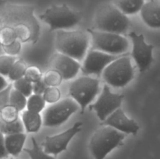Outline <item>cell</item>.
Returning a JSON list of instances; mask_svg holds the SVG:
<instances>
[{"instance_id": "9a60e30c", "label": "cell", "mask_w": 160, "mask_h": 159, "mask_svg": "<svg viewBox=\"0 0 160 159\" xmlns=\"http://www.w3.org/2000/svg\"><path fill=\"white\" fill-rule=\"evenodd\" d=\"M53 65L64 80L73 79L81 69L79 61L61 53L56 54L53 59Z\"/></svg>"}, {"instance_id": "ac0fdd59", "label": "cell", "mask_w": 160, "mask_h": 159, "mask_svg": "<svg viewBox=\"0 0 160 159\" xmlns=\"http://www.w3.org/2000/svg\"><path fill=\"white\" fill-rule=\"evenodd\" d=\"M26 139L27 134L24 132L5 136V145L8 154L17 157L23 151Z\"/></svg>"}, {"instance_id": "ffe728a7", "label": "cell", "mask_w": 160, "mask_h": 159, "mask_svg": "<svg viewBox=\"0 0 160 159\" xmlns=\"http://www.w3.org/2000/svg\"><path fill=\"white\" fill-rule=\"evenodd\" d=\"M145 0H113V5L123 14L134 15L140 12Z\"/></svg>"}, {"instance_id": "4dcf8cb0", "label": "cell", "mask_w": 160, "mask_h": 159, "mask_svg": "<svg viewBox=\"0 0 160 159\" xmlns=\"http://www.w3.org/2000/svg\"><path fill=\"white\" fill-rule=\"evenodd\" d=\"M23 77H25L28 80L33 84V83L42 79V70L36 65H30V66L27 67Z\"/></svg>"}, {"instance_id": "836d02e7", "label": "cell", "mask_w": 160, "mask_h": 159, "mask_svg": "<svg viewBox=\"0 0 160 159\" xmlns=\"http://www.w3.org/2000/svg\"><path fill=\"white\" fill-rule=\"evenodd\" d=\"M9 156L5 145V136L0 132V159L5 158Z\"/></svg>"}, {"instance_id": "7c38bea8", "label": "cell", "mask_w": 160, "mask_h": 159, "mask_svg": "<svg viewBox=\"0 0 160 159\" xmlns=\"http://www.w3.org/2000/svg\"><path fill=\"white\" fill-rule=\"evenodd\" d=\"M82 125V122H77L67 130L56 135L45 137V141L42 143L44 151L56 157L60 153L67 151L70 140L77 133L81 131Z\"/></svg>"}, {"instance_id": "8fae6325", "label": "cell", "mask_w": 160, "mask_h": 159, "mask_svg": "<svg viewBox=\"0 0 160 159\" xmlns=\"http://www.w3.org/2000/svg\"><path fill=\"white\" fill-rule=\"evenodd\" d=\"M123 99V95L113 93L109 86L106 84L97 101L91 104L90 109L95 111L97 117L103 122L109 115L121 107Z\"/></svg>"}, {"instance_id": "2e32d148", "label": "cell", "mask_w": 160, "mask_h": 159, "mask_svg": "<svg viewBox=\"0 0 160 159\" xmlns=\"http://www.w3.org/2000/svg\"><path fill=\"white\" fill-rule=\"evenodd\" d=\"M144 23L153 29L160 28V1L150 0L145 2L140 10Z\"/></svg>"}, {"instance_id": "7402d4cb", "label": "cell", "mask_w": 160, "mask_h": 159, "mask_svg": "<svg viewBox=\"0 0 160 159\" xmlns=\"http://www.w3.org/2000/svg\"><path fill=\"white\" fill-rule=\"evenodd\" d=\"M45 101L42 95L33 94L27 100V110L36 113H41L45 107Z\"/></svg>"}, {"instance_id": "277c9868", "label": "cell", "mask_w": 160, "mask_h": 159, "mask_svg": "<svg viewBox=\"0 0 160 159\" xmlns=\"http://www.w3.org/2000/svg\"><path fill=\"white\" fill-rule=\"evenodd\" d=\"M131 25L128 16L114 5L105 4L98 8L95 17V28L104 32L124 34Z\"/></svg>"}, {"instance_id": "3957f363", "label": "cell", "mask_w": 160, "mask_h": 159, "mask_svg": "<svg viewBox=\"0 0 160 159\" xmlns=\"http://www.w3.org/2000/svg\"><path fill=\"white\" fill-rule=\"evenodd\" d=\"M126 134L108 126H102L92 135L89 150L95 159H105L112 151L123 145Z\"/></svg>"}, {"instance_id": "d6a6232c", "label": "cell", "mask_w": 160, "mask_h": 159, "mask_svg": "<svg viewBox=\"0 0 160 159\" xmlns=\"http://www.w3.org/2000/svg\"><path fill=\"white\" fill-rule=\"evenodd\" d=\"M48 86L45 84V83L44 82L43 79H41L39 80L36 81V82L33 83L32 84V90L33 93L35 94H39L42 95L43 93L45 92V89L47 88Z\"/></svg>"}, {"instance_id": "d6986e66", "label": "cell", "mask_w": 160, "mask_h": 159, "mask_svg": "<svg viewBox=\"0 0 160 159\" xmlns=\"http://www.w3.org/2000/svg\"><path fill=\"white\" fill-rule=\"evenodd\" d=\"M22 123L27 132H37L42 126V117L40 113L26 110L22 114Z\"/></svg>"}, {"instance_id": "7a4b0ae2", "label": "cell", "mask_w": 160, "mask_h": 159, "mask_svg": "<svg viewBox=\"0 0 160 159\" xmlns=\"http://www.w3.org/2000/svg\"><path fill=\"white\" fill-rule=\"evenodd\" d=\"M55 46L59 53L81 61L88 49V35L82 31H57Z\"/></svg>"}, {"instance_id": "d4e9b609", "label": "cell", "mask_w": 160, "mask_h": 159, "mask_svg": "<svg viewBox=\"0 0 160 159\" xmlns=\"http://www.w3.org/2000/svg\"><path fill=\"white\" fill-rule=\"evenodd\" d=\"M27 100H28V98H26L20 92L12 87L10 92V96H9V104L10 105L15 107L20 112L24 110V108H26Z\"/></svg>"}, {"instance_id": "484cf974", "label": "cell", "mask_w": 160, "mask_h": 159, "mask_svg": "<svg viewBox=\"0 0 160 159\" xmlns=\"http://www.w3.org/2000/svg\"><path fill=\"white\" fill-rule=\"evenodd\" d=\"M12 87L18 90L19 92H20L26 98L31 96L33 93L32 83L28 80L25 77H22L17 80L14 81L13 84H12Z\"/></svg>"}, {"instance_id": "9c48e42d", "label": "cell", "mask_w": 160, "mask_h": 159, "mask_svg": "<svg viewBox=\"0 0 160 159\" xmlns=\"http://www.w3.org/2000/svg\"><path fill=\"white\" fill-rule=\"evenodd\" d=\"M80 109L72 98H65L48 106L43 113L42 125L47 127L61 126Z\"/></svg>"}, {"instance_id": "8992f818", "label": "cell", "mask_w": 160, "mask_h": 159, "mask_svg": "<svg viewBox=\"0 0 160 159\" xmlns=\"http://www.w3.org/2000/svg\"><path fill=\"white\" fill-rule=\"evenodd\" d=\"M134 70L128 55H121L105 68L102 77L106 84L116 88L124 87L131 82Z\"/></svg>"}, {"instance_id": "1f68e13d", "label": "cell", "mask_w": 160, "mask_h": 159, "mask_svg": "<svg viewBox=\"0 0 160 159\" xmlns=\"http://www.w3.org/2000/svg\"><path fill=\"white\" fill-rule=\"evenodd\" d=\"M12 88V84H9L7 87L0 91V112L3 108L9 104V96Z\"/></svg>"}, {"instance_id": "5b68a950", "label": "cell", "mask_w": 160, "mask_h": 159, "mask_svg": "<svg viewBox=\"0 0 160 159\" xmlns=\"http://www.w3.org/2000/svg\"><path fill=\"white\" fill-rule=\"evenodd\" d=\"M39 19L49 26V31L68 30L74 27L81 20V15L67 5H53L39 15Z\"/></svg>"}, {"instance_id": "52a82bcc", "label": "cell", "mask_w": 160, "mask_h": 159, "mask_svg": "<svg viewBox=\"0 0 160 159\" xmlns=\"http://www.w3.org/2000/svg\"><path fill=\"white\" fill-rule=\"evenodd\" d=\"M92 37V49L113 55H122L129 48V41L121 34L88 29Z\"/></svg>"}, {"instance_id": "603a6c76", "label": "cell", "mask_w": 160, "mask_h": 159, "mask_svg": "<svg viewBox=\"0 0 160 159\" xmlns=\"http://www.w3.org/2000/svg\"><path fill=\"white\" fill-rule=\"evenodd\" d=\"M23 124L20 118L12 123H6L2 120H0V132L3 135L23 132Z\"/></svg>"}, {"instance_id": "44dd1931", "label": "cell", "mask_w": 160, "mask_h": 159, "mask_svg": "<svg viewBox=\"0 0 160 159\" xmlns=\"http://www.w3.org/2000/svg\"><path fill=\"white\" fill-rule=\"evenodd\" d=\"M32 147L23 148V151L29 155L31 159H56L55 156H52L44 151L43 148L38 143L34 137H31Z\"/></svg>"}, {"instance_id": "83f0119b", "label": "cell", "mask_w": 160, "mask_h": 159, "mask_svg": "<svg viewBox=\"0 0 160 159\" xmlns=\"http://www.w3.org/2000/svg\"><path fill=\"white\" fill-rule=\"evenodd\" d=\"M17 60V58L9 55H0V74L3 76H8L9 71L14 62Z\"/></svg>"}, {"instance_id": "30bf717a", "label": "cell", "mask_w": 160, "mask_h": 159, "mask_svg": "<svg viewBox=\"0 0 160 159\" xmlns=\"http://www.w3.org/2000/svg\"><path fill=\"white\" fill-rule=\"evenodd\" d=\"M129 36L132 42L131 57L137 64L140 73H142L149 69L154 60V46L145 41L143 34H138L134 31H131L129 33Z\"/></svg>"}, {"instance_id": "8d00e7d4", "label": "cell", "mask_w": 160, "mask_h": 159, "mask_svg": "<svg viewBox=\"0 0 160 159\" xmlns=\"http://www.w3.org/2000/svg\"><path fill=\"white\" fill-rule=\"evenodd\" d=\"M6 159H18V158H6Z\"/></svg>"}, {"instance_id": "d590c367", "label": "cell", "mask_w": 160, "mask_h": 159, "mask_svg": "<svg viewBox=\"0 0 160 159\" xmlns=\"http://www.w3.org/2000/svg\"><path fill=\"white\" fill-rule=\"evenodd\" d=\"M2 21H1V20H0V30L2 29Z\"/></svg>"}, {"instance_id": "e575fe53", "label": "cell", "mask_w": 160, "mask_h": 159, "mask_svg": "<svg viewBox=\"0 0 160 159\" xmlns=\"http://www.w3.org/2000/svg\"><path fill=\"white\" fill-rule=\"evenodd\" d=\"M8 85H9V84H8L7 81L5 79L4 76H3L2 75L0 74V91L2 90L3 89L6 88Z\"/></svg>"}, {"instance_id": "f1b7e54d", "label": "cell", "mask_w": 160, "mask_h": 159, "mask_svg": "<svg viewBox=\"0 0 160 159\" xmlns=\"http://www.w3.org/2000/svg\"><path fill=\"white\" fill-rule=\"evenodd\" d=\"M0 117L1 120L6 123H12L19 118V112L15 107L9 104L2 109L0 112Z\"/></svg>"}, {"instance_id": "e0dca14e", "label": "cell", "mask_w": 160, "mask_h": 159, "mask_svg": "<svg viewBox=\"0 0 160 159\" xmlns=\"http://www.w3.org/2000/svg\"><path fill=\"white\" fill-rule=\"evenodd\" d=\"M0 45L3 51L9 55L16 56L21 50V43L13 29L9 26H2L0 30Z\"/></svg>"}, {"instance_id": "6da1fadb", "label": "cell", "mask_w": 160, "mask_h": 159, "mask_svg": "<svg viewBox=\"0 0 160 159\" xmlns=\"http://www.w3.org/2000/svg\"><path fill=\"white\" fill-rule=\"evenodd\" d=\"M0 20L3 26L13 29L20 42L36 43L40 35V25L30 6L12 4L0 0Z\"/></svg>"}, {"instance_id": "ba28073f", "label": "cell", "mask_w": 160, "mask_h": 159, "mask_svg": "<svg viewBox=\"0 0 160 159\" xmlns=\"http://www.w3.org/2000/svg\"><path fill=\"white\" fill-rule=\"evenodd\" d=\"M100 81L89 76L78 78L70 84V96L78 103L81 113H84L88 105L91 104L99 93Z\"/></svg>"}, {"instance_id": "5bb4252c", "label": "cell", "mask_w": 160, "mask_h": 159, "mask_svg": "<svg viewBox=\"0 0 160 159\" xmlns=\"http://www.w3.org/2000/svg\"><path fill=\"white\" fill-rule=\"evenodd\" d=\"M102 126H108L125 134L136 135L140 129L135 120L130 118L124 111L120 108L103 121Z\"/></svg>"}, {"instance_id": "4316f807", "label": "cell", "mask_w": 160, "mask_h": 159, "mask_svg": "<svg viewBox=\"0 0 160 159\" xmlns=\"http://www.w3.org/2000/svg\"><path fill=\"white\" fill-rule=\"evenodd\" d=\"M42 79L48 87H58L63 80L60 73L55 69L47 71Z\"/></svg>"}, {"instance_id": "cb8c5ba5", "label": "cell", "mask_w": 160, "mask_h": 159, "mask_svg": "<svg viewBox=\"0 0 160 159\" xmlns=\"http://www.w3.org/2000/svg\"><path fill=\"white\" fill-rule=\"evenodd\" d=\"M26 62L23 60V59H18L14 62L12 65V68H11L10 71H9V74H8V77L11 81H16L17 80L20 79V78L23 77L25 74V71L27 70Z\"/></svg>"}, {"instance_id": "4fadbf2b", "label": "cell", "mask_w": 160, "mask_h": 159, "mask_svg": "<svg viewBox=\"0 0 160 159\" xmlns=\"http://www.w3.org/2000/svg\"><path fill=\"white\" fill-rule=\"evenodd\" d=\"M120 56L121 55H113L98 50L92 49L86 54L81 70L86 76H99L109 64Z\"/></svg>"}, {"instance_id": "f546056e", "label": "cell", "mask_w": 160, "mask_h": 159, "mask_svg": "<svg viewBox=\"0 0 160 159\" xmlns=\"http://www.w3.org/2000/svg\"><path fill=\"white\" fill-rule=\"evenodd\" d=\"M42 97L46 103L54 104L60 100L61 91L58 87H47Z\"/></svg>"}]
</instances>
